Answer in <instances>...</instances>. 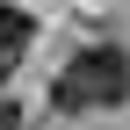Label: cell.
Returning <instances> with one entry per match:
<instances>
[{"label": "cell", "instance_id": "cell-2", "mask_svg": "<svg viewBox=\"0 0 130 130\" xmlns=\"http://www.w3.org/2000/svg\"><path fill=\"white\" fill-rule=\"evenodd\" d=\"M29 36H36V22H29L22 7H0V79H7V65L29 51Z\"/></svg>", "mask_w": 130, "mask_h": 130}, {"label": "cell", "instance_id": "cell-3", "mask_svg": "<svg viewBox=\"0 0 130 130\" xmlns=\"http://www.w3.org/2000/svg\"><path fill=\"white\" fill-rule=\"evenodd\" d=\"M14 123H22V108H14V101H0V130H14Z\"/></svg>", "mask_w": 130, "mask_h": 130}, {"label": "cell", "instance_id": "cell-1", "mask_svg": "<svg viewBox=\"0 0 130 130\" xmlns=\"http://www.w3.org/2000/svg\"><path fill=\"white\" fill-rule=\"evenodd\" d=\"M51 101L65 108V116H87V108H123V101H130V51H116V43L79 51V58L58 72Z\"/></svg>", "mask_w": 130, "mask_h": 130}]
</instances>
